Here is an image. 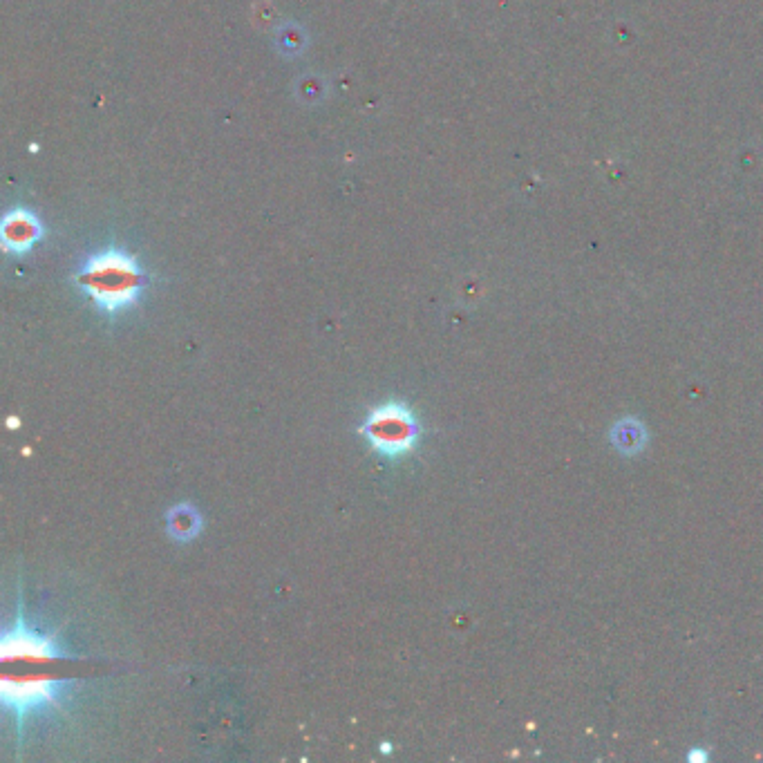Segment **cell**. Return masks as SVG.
<instances>
[{
    "instance_id": "5",
    "label": "cell",
    "mask_w": 763,
    "mask_h": 763,
    "mask_svg": "<svg viewBox=\"0 0 763 763\" xmlns=\"http://www.w3.org/2000/svg\"><path fill=\"white\" fill-rule=\"evenodd\" d=\"M202 515L191 504H177L166 513V531L175 542H191L202 533Z\"/></svg>"
},
{
    "instance_id": "1",
    "label": "cell",
    "mask_w": 763,
    "mask_h": 763,
    "mask_svg": "<svg viewBox=\"0 0 763 763\" xmlns=\"http://www.w3.org/2000/svg\"><path fill=\"white\" fill-rule=\"evenodd\" d=\"M74 661L61 649L56 634H41L27 625L21 607L14 623L5 629L0 643L3 663V705L16 728L32 714L59 708L68 687L79 681L70 674Z\"/></svg>"
},
{
    "instance_id": "2",
    "label": "cell",
    "mask_w": 763,
    "mask_h": 763,
    "mask_svg": "<svg viewBox=\"0 0 763 763\" xmlns=\"http://www.w3.org/2000/svg\"><path fill=\"white\" fill-rule=\"evenodd\" d=\"M77 282L103 314L115 316L137 303L146 287V273L133 256L108 249L92 256L81 267Z\"/></svg>"
},
{
    "instance_id": "4",
    "label": "cell",
    "mask_w": 763,
    "mask_h": 763,
    "mask_svg": "<svg viewBox=\"0 0 763 763\" xmlns=\"http://www.w3.org/2000/svg\"><path fill=\"white\" fill-rule=\"evenodd\" d=\"M41 222L27 211H12L3 222V247L9 253L30 251L41 238Z\"/></svg>"
},
{
    "instance_id": "3",
    "label": "cell",
    "mask_w": 763,
    "mask_h": 763,
    "mask_svg": "<svg viewBox=\"0 0 763 763\" xmlns=\"http://www.w3.org/2000/svg\"><path fill=\"white\" fill-rule=\"evenodd\" d=\"M361 435L376 455L399 459L417 448L421 426L414 410L403 401H388L367 412Z\"/></svg>"
}]
</instances>
